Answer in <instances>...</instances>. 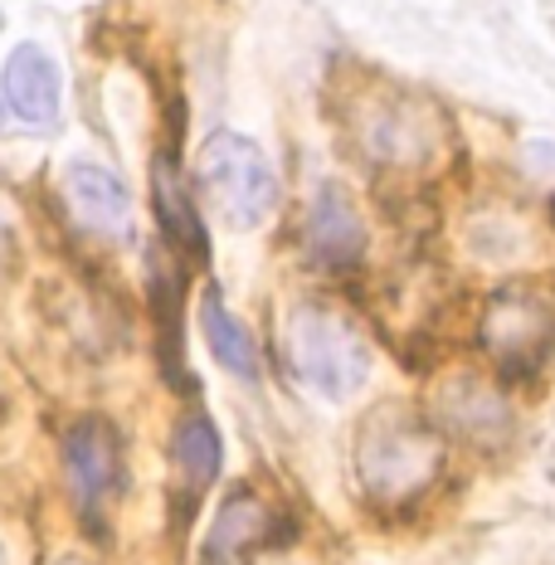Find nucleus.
<instances>
[{
  "label": "nucleus",
  "instance_id": "9b49d317",
  "mask_svg": "<svg viewBox=\"0 0 555 565\" xmlns=\"http://www.w3.org/2000/svg\"><path fill=\"white\" fill-rule=\"evenodd\" d=\"M274 532V516H268L249 492H234L224 498V508L215 516V532L205 546V565H239L249 551L264 546V536Z\"/></svg>",
  "mask_w": 555,
  "mask_h": 565
},
{
  "label": "nucleus",
  "instance_id": "9d476101",
  "mask_svg": "<svg viewBox=\"0 0 555 565\" xmlns=\"http://www.w3.org/2000/svg\"><path fill=\"white\" fill-rule=\"evenodd\" d=\"M151 200H157V220H161V230H167L171 249L191 254L195 264H205L210 258V234H205V225H200V215H195L191 195H185L181 175L171 171V161H157V167H151Z\"/></svg>",
  "mask_w": 555,
  "mask_h": 565
},
{
  "label": "nucleus",
  "instance_id": "4468645a",
  "mask_svg": "<svg viewBox=\"0 0 555 565\" xmlns=\"http://www.w3.org/2000/svg\"><path fill=\"white\" fill-rule=\"evenodd\" d=\"M444 409H448V419L463 434H472L478 444L488 439V429H506V405L482 381H472V375H463V385H453V391L444 395Z\"/></svg>",
  "mask_w": 555,
  "mask_h": 565
},
{
  "label": "nucleus",
  "instance_id": "f8f14e48",
  "mask_svg": "<svg viewBox=\"0 0 555 565\" xmlns=\"http://www.w3.org/2000/svg\"><path fill=\"white\" fill-rule=\"evenodd\" d=\"M200 327H205L210 356H215L230 375H239V381H254L258 375V347H254L249 327H244L239 317L230 312V302L220 298V288H210L205 298H200Z\"/></svg>",
  "mask_w": 555,
  "mask_h": 565
},
{
  "label": "nucleus",
  "instance_id": "39448f33",
  "mask_svg": "<svg viewBox=\"0 0 555 565\" xmlns=\"http://www.w3.org/2000/svg\"><path fill=\"white\" fill-rule=\"evenodd\" d=\"M351 122H356L365 161H375V167H415L424 151H434V113L415 108L405 93L371 98L365 108H356Z\"/></svg>",
  "mask_w": 555,
  "mask_h": 565
},
{
  "label": "nucleus",
  "instance_id": "0eeeda50",
  "mask_svg": "<svg viewBox=\"0 0 555 565\" xmlns=\"http://www.w3.org/2000/svg\"><path fill=\"white\" fill-rule=\"evenodd\" d=\"M307 258L317 268H356L365 258V220L356 210V200L341 191L337 181H322L307 205V225H302Z\"/></svg>",
  "mask_w": 555,
  "mask_h": 565
},
{
  "label": "nucleus",
  "instance_id": "1a4fd4ad",
  "mask_svg": "<svg viewBox=\"0 0 555 565\" xmlns=\"http://www.w3.org/2000/svg\"><path fill=\"white\" fill-rule=\"evenodd\" d=\"M0 93L6 108L30 127H54L58 122V68L40 44H15L0 68Z\"/></svg>",
  "mask_w": 555,
  "mask_h": 565
},
{
  "label": "nucleus",
  "instance_id": "dca6fc26",
  "mask_svg": "<svg viewBox=\"0 0 555 565\" xmlns=\"http://www.w3.org/2000/svg\"><path fill=\"white\" fill-rule=\"evenodd\" d=\"M0 249H6V220H0Z\"/></svg>",
  "mask_w": 555,
  "mask_h": 565
},
{
  "label": "nucleus",
  "instance_id": "ddd939ff",
  "mask_svg": "<svg viewBox=\"0 0 555 565\" xmlns=\"http://www.w3.org/2000/svg\"><path fill=\"white\" fill-rule=\"evenodd\" d=\"M171 458H175V468H181L185 488H191V492H205L210 482L220 478V463H224L220 429H215V424H210L205 415H185L181 424H175Z\"/></svg>",
  "mask_w": 555,
  "mask_h": 565
},
{
  "label": "nucleus",
  "instance_id": "7ed1b4c3",
  "mask_svg": "<svg viewBox=\"0 0 555 565\" xmlns=\"http://www.w3.org/2000/svg\"><path fill=\"white\" fill-rule=\"evenodd\" d=\"M200 191L230 230H258L278 210V171L254 137L215 132L200 147Z\"/></svg>",
  "mask_w": 555,
  "mask_h": 565
},
{
  "label": "nucleus",
  "instance_id": "f03ea898",
  "mask_svg": "<svg viewBox=\"0 0 555 565\" xmlns=\"http://www.w3.org/2000/svg\"><path fill=\"white\" fill-rule=\"evenodd\" d=\"M282 356L302 385L327 399H351L371 381V341L346 312L327 302H298L282 317Z\"/></svg>",
  "mask_w": 555,
  "mask_h": 565
},
{
  "label": "nucleus",
  "instance_id": "a211bd4d",
  "mask_svg": "<svg viewBox=\"0 0 555 565\" xmlns=\"http://www.w3.org/2000/svg\"><path fill=\"white\" fill-rule=\"evenodd\" d=\"M0 127H6V108H0Z\"/></svg>",
  "mask_w": 555,
  "mask_h": 565
},
{
  "label": "nucleus",
  "instance_id": "f3484780",
  "mask_svg": "<svg viewBox=\"0 0 555 565\" xmlns=\"http://www.w3.org/2000/svg\"><path fill=\"white\" fill-rule=\"evenodd\" d=\"M0 565H10V561H6V546H0Z\"/></svg>",
  "mask_w": 555,
  "mask_h": 565
},
{
  "label": "nucleus",
  "instance_id": "423d86ee",
  "mask_svg": "<svg viewBox=\"0 0 555 565\" xmlns=\"http://www.w3.org/2000/svg\"><path fill=\"white\" fill-rule=\"evenodd\" d=\"M64 473L68 488H74V502L88 516L122 492V444H117V429L108 419L88 415L78 424H68L64 434Z\"/></svg>",
  "mask_w": 555,
  "mask_h": 565
},
{
  "label": "nucleus",
  "instance_id": "6e6552de",
  "mask_svg": "<svg viewBox=\"0 0 555 565\" xmlns=\"http://www.w3.org/2000/svg\"><path fill=\"white\" fill-rule=\"evenodd\" d=\"M64 205L93 234H122L132 220V195L122 175H113L98 161H68L64 167Z\"/></svg>",
  "mask_w": 555,
  "mask_h": 565
},
{
  "label": "nucleus",
  "instance_id": "f257e3e1",
  "mask_svg": "<svg viewBox=\"0 0 555 565\" xmlns=\"http://www.w3.org/2000/svg\"><path fill=\"white\" fill-rule=\"evenodd\" d=\"M444 468V434L405 405H381L356 434V478L381 508L415 502Z\"/></svg>",
  "mask_w": 555,
  "mask_h": 565
},
{
  "label": "nucleus",
  "instance_id": "20e7f679",
  "mask_svg": "<svg viewBox=\"0 0 555 565\" xmlns=\"http://www.w3.org/2000/svg\"><path fill=\"white\" fill-rule=\"evenodd\" d=\"M555 347V312L531 292H498L482 312V351L506 381L536 375V366Z\"/></svg>",
  "mask_w": 555,
  "mask_h": 565
},
{
  "label": "nucleus",
  "instance_id": "2eb2a0df",
  "mask_svg": "<svg viewBox=\"0 0 555 565\" xmlns=\"http://www.w3.org/2000/svg\"><path fill=\"white\" fill-rule=\"evenodd\" d=\"M54 565H88V561H78V556H58Z\"/></svg>",
  "mask_w": 555,
  "mask_h": 565
}]
</instances>
